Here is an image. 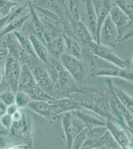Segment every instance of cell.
<instances>
[{"mask_svg":"<svg viewBox=\"0 0 133 149\" xmlns=\"http://www.w3.org/2000/svg\"><path fill=\"white\" fill-rule=\"evenodd\" d=\"M17 5L15 2L8 1H0V14L2 17H7L10 14L12 10Z\"/></svg>","mask_w":133,"mask_h":149,"instance_id":"cell-33","label":"cell"},{"mask_svg":"<svg viewBox=\"0 0 133 149\" xmlns=\"http://www.w3.org/2000/svg\"><path fill=\"white\" fill-rule=\"evenodd\" d=\"M13 122V119L12 115L5 113L0 118V123L5 128L10 132Z\"/></svg>","mask_w":133,"mask_h":149,"instance_id":"cell-35","label":"cell"},{"mask_svg":"<svg viewBox=\"0 0 133 149\" xmlns=\"http://www.w3.org/2000/svg\"><path fill=\"white\" fill-rule=\"evenodd\" d=\"M79 20L88 29L93 40L96 42L97 20L92 1H85L81 4Z\"/></svg>","mask_w":133,"mask_h":149,"instance_id":"cell-7","label":"cell"},{"mask_svg":"<svg viewBox=\"0 0 133 149\" xmlns=\"http://www.w3.org/2000/svg\"><path fill=\"white\" fill-rule=\"evenodd\" d=\"M108 130L106 126H99L88 129L86 139L95 140L101 137Z\"/></svg>","mask_w":133,"mask_h":149,"instance_id":"cell-28","label":"cell"},{"mask_svg":"<svg viewBox=\"0 0 133 149\" xmlns=\"http://www.w3.org/2000/svg\"><path fill=\"white\" fill-rule=\"evenodd\" d=\"M20 69V62L8 54L4 64L3 79L0 84L3 85V92L10 91L15 93L17 92Z\"/></svg>","mask_w":133,"mask_h":149,"instance_id":"cell-5","label":"cell"},{"mask_svg":"<svg viewBox=\"0 0 133 149\" xmlns=\"http://www.w3.org/2000/svg\"><path fill=\"white\" fill-rule=\"evenodd\" d=\"M72 26L75 33L77 36L84 42L88 44L94 41L88 29H86V27L81 20H74Z\"/></svg>","mask_w":133,"mask_h":149,"instance_id":"cell-20","label":"cell"},{"mask_svg":"<svg viewBox=\"0 0 133 149\" xmlns=\"http://www.w3.org/2000/svg\"><path fill=\"white\" fill-rule=\"evenodd\" d=\"M7 45L9 54L15 59L18 60L19 62L20 57L24 50L21 47L19 42L15 39H13L10 34H8L7 37Z\"/></svg>","mask_w":133,"mask_h":149,"instance_id":"cell-26","label":"cell"},{"mask_svg":"<svg viewBox=\"0 0 133 149\" xmlns=\"http://www.w3.org/2000/svg\"><path fill=\"white\" fill-rule=\"evenodd\" d=\"M46 48L49 54L55 59H59L64 53L65 45L63 35L46 44Z\"/></svg>","mask_w":133,"mask_h":149,"instance_id":"cell-18","label":"cell"},{"mask_svg":"<svg viewBox=\"0 0 133 149\" xmlns=\"http://www.w3.org/2000/svg\"><path fill=\"white\" fill-rule=\"evenodd\" d=\"M9 135V131L5 128L0 123V137L6 136Z\"/></svg>","mask_w":133,"mask_h":149,"instance_id":"cell-39","label":"cell"},{"mask_svg":"<svg viewBox=\"0 0 133 149\" xmlns=\"http://www.w3.org/2000/svg\"><path fill=\"white\" fill-rule=\"evenodd\" d=\"M100 44L109 48L118 41V31L108 15L101 26L100 33Z\"/></svg>","mask_w":133,"mask_h":149,"instance_id":"cell-10","label":"cell"},{"mask_svg":"<svg viewBox=\"0 0 133 149\" xmlns=\"http://www.w3.org/2000/svg\"><path fill=\"white\" fill-rule=\"evenodd\" d=\"M49 102L52 107L53 113L55 119H57L60 114L79 109L81 107L78 102L71 97H62Z\"/></svg>","mask_w":133,"mask_h":149,"instance_id":"cell-13","label":"cell"},{"mask_svg":"<svg viewBox=\"0 0 133 149\" xmlns=\"http://www.w3.org/2000/svg\"><path fill=\"white\" fill-rule=\"evenodd\" d=\"M19 108L15 104H13L7 107L6 113L10 115H14L16 112L19 110Z\"/></svg>","mask_w":133,"mask_h":149,"instance_id":"cell-36","label":"cell"},{"mask_svg":"<svg viewBox=\"0 0 133 149\" xmlns=\"http://www.w3.org/2000/svg\"><path fill=\"white\" fill-rule=\"evenodd\" d=\"M7 107H6L5 104H4V103L3 102L2 100H1V99L0 98V109H1V110H3V111L6 112V109H7Z\"/></svg>","mask_w":133,"mask_h":149,"instance_id":"cell-40","label":"cell"},{"mask_svg":"<svg viewBox=\"0 0 133 149\" xmlns=\"http://www.w3.org/2000/svg\"><path fill=\"white\" fill-rule=\"evenodd\" d=\"M48 71L52 80L56 93L62 96L69 95L72 93H81L77 86L74 78L64 68L61 62L57 59L50 58Z\"/></svg>","mask_w":133,"mask_h":149,"instance_id":"cell-1","label":"cell"},{"mask_svg":"<svg viewBox=\"0 0 133 149\" xmlns=\"http://www.w3.org/2000/svg\"><path fill=\"white\" fill-rule=\"evenodd\" d=\"M6 113L5 112L3 111V110H1V109H0V118H1V117H2V115H3V114Z\"/></svg>","mask_w":133,"mask_h":149,"instance_id":"cell-41","label":"cell"},{"mask_svg":"<svg viewBox=\"0 0 133 149\" xmlns=\"http://www.w3.org/2000/svg\"><path fill=\"white\" fill-rule=\"evenodd\" d=\"M13 32L14 36L24 51L32 57L36 59L38 58L34 52L32 44L29 39L26 38L25 36L17 31H15Z\"/></svg>","mask_w":133,"mask_h":149,"instance_id":"cell-25","label":"cell"},{"mask_svg":"<svg viewBox=\"0 0 133 149\" xmlns=\"http://www.w3.org/2000/svg\"><path fill=\"white\" fill-rule=\"evenodd\" d=\"M29 39L32 44L37 58L40 59L43 62L48 64L49 63L50 57L48 51L45 45L34 35H30Z\"/></svg>","mask_w":133,"mask_h":149,"instance_id":"cell-17","label":"cell"},{"mask_svg":"<svg viewBox=\"0 0 133 149\" xmlns=\"http://www.w3.org/2000/svg\"><path fill=\"white\" fill-rule=\"evenodd\" d=\"M94 60V65L92 69L91 76L114 77L122 78L129 81H133V72L129 70L120 68L96 56Z\"/></svg>","mask_w":133,"mask_h":149,"instance_id":"cell-3","label":"cell"},{"mask_svg":"<svg viewBox=\"0 0 133 149\" xmlns=\"http://www.w3.org/2000/svg\"><path fill=\"white\" fill-rule=\"evenodd\" d=\"M107 98L111 114L126 131L133 133V114L120 101L113 90V84L108 80Z\"/></svg>","mask_w":133,"mask_h":149,"instance_id":"cell-2","label":"cell"},{"mask_svg":"<svg viewBox=\"0 0 133 149\" xmlns=\"http://www.w3.org/2000/svg\"><path fill=\"white\" fill-rule=\"evenodd\" d=\"M32 99L29 95L24 92L17 91L15 93V104L19 109L26 107Z\"/></svg>","mask_w":133,"mask_h":149,"instance_id":"cell-30","label":"cell"},{"mask_svg":"<svg viewBox=\"0 0 133 149\" xmlns=\"http://www.w3.org/2000/svg\"><path fill=\"white\" fill-rule=\"evenodd\" d=\"M63 114L62 124L66 143L65 148L71 149L73 140L86 127L84 121L74 110Z\"/></svg>","mask_w":133,"mask_h":149,"instance_id":"cell-4","label":"cell"},{"mask_svg":"<svg viewBox=\"0 0 133 149\" xmlns=\"http://www.w3.org/2000/svg\"><path fill=\"white\" fill-rule=\"evenodd\" d=\"M89 128L86 127L76 136L72 141V149H80L85 140L86 139V133Z\"/></svg>","mask_w":133,"mask_h":149,"instance_id":"cell-31","label":"cell"},{"mask_svg":"<svg viewBox=\"0 0 133 149\" xmlns=\"http://www.w3.org/2000/svg\"><path fill=\"white\" fill-rule=\"evenodd\" d=\"M36 84L29 67L26 64H23L21 66L17 91L25 93Z\"/></svg>","mask_w":133,"mask_h":149,"instance_id":"cell-15","label":"cell"},{"mask_svg":"<svg viewBox=\"0 0 133 149\" xmlns=\"http://www.w3.org/2000/svg\"><path fill=\"white\" fill-rule=\"evenodd\" d=\"M93 111L99 114L107 120L115 119L112 115L108 102L107 95H98L96 98Z\"/></svg>","mask_w":133,"mask_h":149,"instance_id":"cell-16","label":"cell"},{"mask_svg":"<svg viewBox=\"0 0 133 149\" xmlns=\"http://www.w3.org/2000/svg\"><path fill=\"white\" fill-rule=\"evenodd\" d=\"M60 58L64 68L71 74L76 82H82L84 78V69L80 60L67 53H64Z\"/></svg>","mask_w":133,"mask_h":149,"instance_id":"cell-9","label":"cell"},{"mask_svg":"<svg viewBox=\"0 0 133 149\" xmlns=\"http://www.w3.org/2000/svg\"><path fill=\"white\" fill-rule=\"evenodd\" d=\"M7 137V136L0 137V149H5L7 147L8 140Z\"/></svg>","mask_w":133,"mask_h":149,"instance_id":"cell-37","label":"cell"},{"mask_svg":"<svg viewBox=\"0 0 133 149\" xmlns=\"http://www.w3.org/2000/svg\"><path fill=\"white\" fill-rule=\"evenodd\" d=\"M113 88L115 93L120 101L125 106L128 111L133 114V97L127 94L121 88H119L117 86H115L114 85H113Z\"/></svg>","mask_w":133,"mask_h":149,"instance_id":"cell-27","label":"cell"},{"mask_svg":"<svg viewBox=\"0 0 133 149\" xmlns=\"http://www.w3.org/2000/svg\"><path fill=\"white\" fill-rule=\"evenodd\" d=\"M88 44L91 48L93 54L98 57L108 61L122 69H127L130 65L129 61L119 57L109 48L97 44L94 41Z\"/></svg>","mask_w":133,"mask_h":149,"instance_id":"cell-6","label":"cell"},{"mask_svg":"<svg viewBox=\"0 0 133 149\" xmlns=\"http://www.w3.org/2000/svg\"><path fill=\"white\" fill-rule=\"evenodd\" d=\"M69 2L70 11L71 12L74 20H80L79 16L81 12V3L79 1H70Z\"/></svg>","mask_w":133,"mask_h":149,"instance_id":"cell-32","label":"cell"},{"mask_svg":"<svg viewBox=\"0 0 133 149\" xmlns=\"http://www.w3.org/2000/svg\"><path fill=\"white\" fill-rule=\"evenodd\" d=\"M109 15L118 31V41L122 38L125 31L132 24L133 20L128 17L116 4L111 8Z\"/></svg>","mask_w":133,"mask_h":149,"instance_id":"cell-12","label":"cell"},{"mask_svg":"<svg viewBox=\"0 0 133 149\" xmlns=\"http://www.w3.org/2000/svg\"><path fill=\"white\" fill-rule=\"evenodd\" d=\"M27 107L49 120L52 121L55 120L53 113L52 107L49 101L32 100L29 102Z\"/></svg>","mask_w":133,"mask_h":149,"instance_id":"cell-14","label":"cell"},{"mask_svg":"<svg viewBox=\"0 0 133 149\" xmlns=\"http://www.w3.org/2000/svg\"><path fill=\"white\" fill-rule=\"evenodd\" d=\"M107 128L112 137L122 149H132V143L126 133V131L116 119H108L106 122Z\"/></svg>","mask_w":133,"mask_h":149,"instance_id":"cell-8","label":"cell"},{"mask_svg":"<svg viewBox=\"0 0 133 149\" xmlns=\"http://www.w3.org/2000/svg\"><path fill=\"white\" fill-rule=\"evenodd\" d=\"M115 3L128 17L133 20V1L119 0L116 1Z\"/></svg>","mask_w":133,"mask_h":149,"instance_id":"cell-29","label":"cell"},{"mask_svg":"<svg viewBox=\"0 0 133 149\" xmlns=\"http://www.w3.org/2000/svg\"><path fill=\"white\" fill-rule=\"evenodd\" d=\"M97 20L96 43L100 44V33L101 26L107 17L109 15L111 8L115 3L110 1H92Z\"/></svg>","mask_w":133,"mask_h":149,"instance_id":"cell-11","label":"cell"},{"mask_svg":"<svg viewBox=\"0 0 133 149\" xmlns=\"http://www.w3.org/2000/svg\"><path fill=\"white\" fill-rule=\"evenodd\" d=\"M2 15H1V14H0V19H2Z\"/></svg>","mask_w":133,"mask_h":149,"instance_id":"cell-42","label":"cell"},{"mask_svg":"<svg viewBox=\"0 0 133 149\" xmlns=\"http://www.w3.org/2000/svg\"><path fill=\"white\" fill-rule=\"evenodd\" d=\"M2 56L0 57V84L2 83L3 76V69H4V64L2 61Z\"/></svg>","mask_w":133,"mask_h":149,"instance_id":"cell-38","label":"cell"},{"mask_svg":"<svg viewBox=\"0 0 133 149\" xmlns=\"http://www.w3.org/2000/svg\"><path fill=\"white\" fill-rule=\"evenodd\" d=\"M30 17V15H23L21 17L15 19L7 24L0 32V38L6 34H10V33L17 31V29L22 27L24 22H25Z\"/></svg>","mask_w":133,"mask_h":149,"instance_id":"cell-23","label":"cell"},{"mask_svg":"<svg viewBox=\"0 0 133 149\" xmlns=\"http://www.w3.org/2000/svg\"><path fill=\"white\" fill-rule=\"evenodd\" d=\"M75 113L81 118L84 121L86 127L91 128L93 127L99 126L106 125V122H103L98 119L88 114L85 112L79 109L74 110Z\"/></svg>","mask_w":133,"mask_h":149,"instance_id":"cell-21","label":"cell"},{"mask_svg":"<svg viewBox=\"0 0 133 149\" xmlns=\"http://www.w3.org/2000/svg\"><path fill=\"white\" fill-rule=\"evenodd\" d=\"M0 98L6 107L15 104V93L10 91H6L0 93Z\"/></svg>","mask_w":133,"mask_h":149,"instance_id":"cell-34","label":"cell"},{"mask_svg":"<svg viewBox=\"0 0 133 149\" xmlns=\"http://www.w3.org/2000/svg\"><path fill=\"white\" fill-rule=\"evenodd\" d=\"M25 93L29 95L32 100L50 101L55 100L48 95L37 84L26 91Z\"/></svg>","mask_w":133,"mask_h":149,"instance_id":"cell-24","label":"cell"},{"mask_svg":"<svg viewBox=\"0 0 133 149\" xmlns=\"http://www.w3.org/2000/svg\"><path fill=\"white\" fill-rule=\"evenodd\" d=\"M65 48L67 49L68 54L78 60L81 59L82 50L81 45L76 41L69 37L66 34H63Z\"/></svg>","mask_w":133,"mask_h":149,"instance_id":"cell-19","label":"cell"},{"mask_svg":"<svg viewBox=\"0 0 133 149\" xmlns=\"http://www.w3.org/2000/svg\"><path fill=\"white\" fill-rule=\"evenodd\" d=\"M30 10H31V22H32V26L34 31H35L36 34H37L38 37L40 38L41 41V42L44 44V39H43V33H44V26L41 22L40 19L37 15V13H36V10L33 8V6L30 3Z\"/></svg>","mask_w":133,"mask_h":149,"instance_id":"cell-22","label":"cell"}]
</instances>
